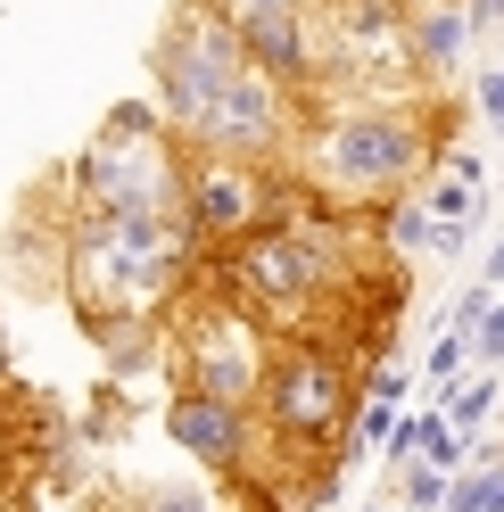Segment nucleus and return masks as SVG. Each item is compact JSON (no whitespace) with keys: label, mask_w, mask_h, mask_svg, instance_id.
Masks as SVG:
<instances>
[{"label":"nucleus","mask_w":504,"mask_h":512,"mask_svg":"<svg viewBox=\"0 0 504 512\" xmlns=\"http://www.w3.org/2000/svg\"><path fill=\"white\" fill-rule=\"evenodd\" d=\"M149 83H157V116L174 124L182 149H215V157H281L298 149L306 124V91L265 75L248 58L240 25L215 0H174L149 50Z\"/></svg>","instance_id":"obj_1"},{"label":"nucleus","mask_w":504,"mask_h":512,"mask_svg":"<svg viewBox=\"0 0 504 512\" xmlns=\"http://www.w3.org/2000/svg\"><path fill=\"white\" fill-rule=\"evenodd\" d=\"M207 248L191 240L182 215H83L58 240V281L83 314L91 339H108V356L124 364L133 347H157V331L174 323V306L199 290Z\"/></svg>","instance_id":"obj_2"},{"label":"nucleus","mask_w":504,"mask_h":512,"mask_svg":"<svg viewBox=\"0 0 504 512\" xmlns=\"http://www.w3.org/2000/svg\"><path fill=\"white\" fill-rule=\"evenodd\" d=\"M438 149H447L438 100H306L298 149L281 166L314 207L381 223L389 207L430 190Z\"/></svg>","instance_id":"obj_3"},{"label":"nucleus","mask_w":504,"mask_h":512,"mask_svg":"<svg viewBox=\"0 0 504 512\" xmlns=\"http://www.w3.org/2000/svg\"><path fill=\"white\" fill-rule=\"evenodd\" d=\"M182 182H191V149L174 141V124L141 100H124L75 149L67 199L83 215H182Z\"/></svg>","instance_id":"obj_4"},{"label":"nucleus","mask_w":504,"mask_h":512,"mask_svg":"<svg viewBox=\"0 0 504 512\" xmlns=\"http://www.w3.org/2000/svg\"><path fill=\"white\" fill-rule=\"evenodd\" d=\"M265 364H273V331L240 298L215 290V273H199V290L182 298L174 323H166V372H174V389L257 405L265 397Z\"/></svg>","instance_id":"obj_5"},{"label":"nucleus","mask_w":504,"mask_h":512,"mask_svg":"<svg viewBox=\"0 0 504 512\" xmlns=\"http://www.w3.org/2000/svg\"><path fill=\"white\" fill-rule=\"evenodd\" d=\"M356 380H364V356L339 339H273V364H265V430L290 446V455H323V446L348 438L356 422Z\"/></svg>","instance_id":"obj_6"},{"label":"nucleus","mask_w":504,"mask_h":512,"mask_svg":"<svg viewBox=\"0 0 504 512\" xmlns=\"http://www.w3.org/2000/svg\"><path fill=\"white\" fill-rule=\"evenodd\" d=\"M306 199L290 182V166H265V157H215V149H191V182H182V223L207 256L240 248L248 232L281 223Z\"/></svg>","instance_id":"obj_7"},{"label":"nucleus","mask_w":504,"mask_h":512,"mask_svg":"<svg viewBox=\"0 0 504 512\" xmlns=\"http://www.w3.org/2000/svg\"><path fill=\"white\" fill-rule=\"evenodd\" d=\"M232 25L248 58H257L265 75H281L290 91H314L323 75V0H215Z\"/></svg>","instance_id":"obj_8"},{"label":"nucleus","mask_w":504,"mask_h":512,"mask_svg":"<svg viewBox=\"0 0 504 512\" xmlns=\"http://www.w3.org/2000/svg\"><path fill=\"white\" fill-rule=\"evenodd\" d=\"M471 42H480V34H471V9H463V0H405V58H414V75H422L430 91L463 67Z\"/></svg>","instance_id":"obj_9"},{"label":"nucleus","mask_w":504,"mask_h":512,"mask_svg":"<svg viewBox=\"0 0 504 512\" xmlns=\"http://www.w3.org/2000/svg\"><path fill=\"white\" fill-rule=\"evenodd\" d=\"M463 240H471V223H438L422 199H405V207L381 215V248L389 256H455Z\"/></svg>","instance_id":"obj_10"},{"label":"nucleus","mask_w":504,"mask_h":512,"mask_svg":"<svg viewBox=\"0 0 504 512\" xmlns=\"http://www.w3.org/2000/svg\"><path fill=\"white\" fill-rule=\"evenodd\" d=\"M83 512H215V504H207V488H191V479H141V488L83 496Z\"/></svg>","instance_id":"obj_11"},{"label":"nucleus","mask_w":504,"mask_h":512,"mask_svg":"<svg viewBox=\"0 0 504 512\" xmlns=\"http://www.w3.org/2000/svg\"><path fill=\"white\" fill-rule=\"evenodd\" d=\"M397 488H405V504H422V512H447V488H455V479L438 471V463H414V471H397Z\"/></svg>","instance_id":"obj_12"},{"label":"nucleus","mask_w":504,"mask_h":512,"mask_svg":"<svg viewBox=\"0 0 504 512\" xmlns=\"http://www.w3.org/2000/svg\"><path fill=\"white\" fill-rule=\"evenodd\" d=\"M471 364H480V372H496V364H504V298L480 314V331H471Z\"/></svg>","instance_id":"obj_13"},{"label":"nucleus","mask_w":504,"mask_h":512,"mask_svg":"<svg viewBox=\"0 0 504 512\" xmlns=\"http://www.w3.org/2000/svg\"><path fill=\"white\" fill-rule=\"evenodd\" d=\"M397 438V405H372L364 397V413H356V446H389Z\"/></svg>","instance_id":"obj_14"},{"label":"nucleus","mask_w":504,"mask_h":512,"mask_svg":"<svg viewBox=\"0 0 504 512\" xmlns=\"http://www.w3.org/2000/svg\"><path fill=\"white\" fill-rule=\"evenodd\" d=\"M496 463H504V455H496ZM480 496H488V463H471V471H455L447 512H480Z\"/></svg>","instance_id":"obj_15"},{"label":"nucleus","mask_w":504,"mask_h":512,"mask_svg":"<svg viewBox=\"0 0 504 512\" xmlns=\"http://www.w3.org/2000/svg\"><path fill=\"white\" fill-rule=\"evenodd\" d=\"M364 397L372 405H405V372L397 364H364Z\"/></svg>","instance_id":"obj_16"},{"label":"nucleus","mask_w":504,"mask_h":512,"mask_svg":"<svg viewBox=\"0 0 504 512\" xmlns=\"http://www.w3.org/2000/svg\"><path fill=\"white\" fill-rule=\"evenodd\" d=\"M480 116H488V133H504V67L480 75Z\"/></svg>","instance_id":"obj_17"},{"label":"nucleus","mask_w":504,"mask_h":512,"mask_svg":"<svg viewBox=\"0 0 504 512\" xmlns=\"http://www.w3.org/2000/svg\"><path fill=\"white\" fill-rule=\"evenodd\" d=\"M471 9V34H504V0H463Z\"/></svg>","instance_id":"obj_18"},{"label":"nucleus","mask_w":504,"mask_h":512,"mask_svg":"<svg viewBox=\"0 0 504 512\" xmlns=\"http://www.w3.org/2000/svg\"><path fill=\"white\" fill-rule=\"evenodd\" d=\"M480 281H488V290H504V240L488 248V273H480Z\"/></svg>","instance_id":"obj_19"},{"label":"nucleus","mask_w":504,"mask_h":512,"mask_svg":"<svg viewBox=\"0 0 504 512\" xmlns=\"http://www.w3.org/2000/svg\"><path fill=\"white\" fill-rule=\"evenodd\" d=\"M9 512H34V504H9Z\"/></svg>","instance_id":"obj_20"},{"label":"nucleus","mask_w":504,"mask_h":512,"mask_svg":"<svg viewBox=\"0 0 504 512\" xmlns=\"http://www.w3.org/2000/svg\"><path fill=\"white\" fill-rule=\"evenodd\" d=\"M372 512H389V504H372Z\"/></svg>","instance_id":"obj_21"}]
</instances>
